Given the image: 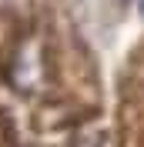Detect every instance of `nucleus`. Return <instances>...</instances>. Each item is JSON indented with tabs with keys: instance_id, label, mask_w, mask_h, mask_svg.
<instances>
[{
	"instance_id": "nucleus-1",
	"label": "nucleus",
	"mask_w": 144,
	"mask_h": 147,
	"mask_svg": "<svg viewBox=\"0 0 144 147\" xmlns=\"http://www.w3.org/2000/svg\"><path fill=\"white\" fill-rule=\"evenodd\" d=\"M141 3H144V0H141Z\"/></svg>"
}]
</instances>
